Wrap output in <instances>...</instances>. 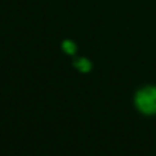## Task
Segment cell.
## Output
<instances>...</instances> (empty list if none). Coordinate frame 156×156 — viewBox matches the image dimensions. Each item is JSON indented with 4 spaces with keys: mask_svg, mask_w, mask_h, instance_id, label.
<instances>
[{
    "mask_svg": "<svg viewBox=\"0 0 156 156\" xmlns=\"http://www.w3.org/2000/svg\"><path fill=\"white\" fill-rule=\"evenodd\" d=\"M73 65H74L76 68H78V69H79L80 72H83V73L89 72L90 68H91L90 61H89L88 58H84V57H79L78 60H76V61L73 62Z\"/></svg>",
    "mask_w": 156,
    "mask_h": 156,
    "instance_id": "obj_2",
    "label": "cell"
},
{
    "mask_svg": "<svg viewBox=\"0 0 156 156\" xmlns=\"http://www.w3.org/2000/svg\"><path fill=\"white\" fill-rule=\"evenodd\" d=\"M62 49H63L68 55H73V54L76 52V50H77V46H76V44H74L73 41H71V40H65V41L62 43Z\"/></svg>",
    "mask_w": 156,
    "mask_h": 156,
    "instance_id": "obj_3",
    "label": "cell"
},
{
    "mask_svg": "<svg viewBox=\"0 0 156 156\" xmlns=\"http://www.w3.org/2000/svg\"><path fill=\"white\" fill-rule=\"evenodd\" d=\"M135 105L138 110L145 115L156 113V87H145L135 95Z\"/></svg>",
    "mask_w": 156,
    "mask_h": 156,
    "instance_id": "obj_1",
    "label": "cell"
}]
</instances>
